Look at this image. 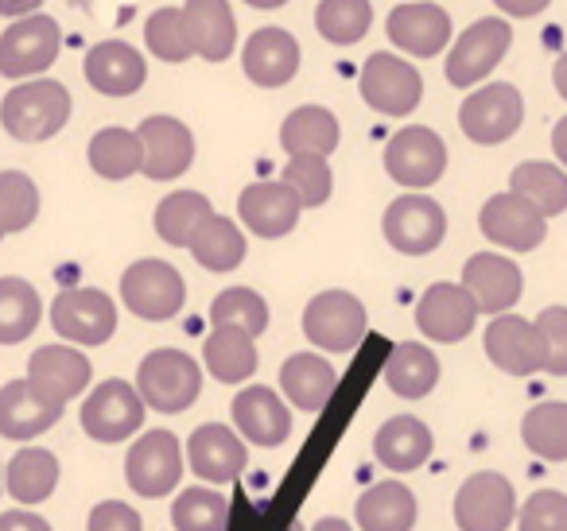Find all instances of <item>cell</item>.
Listing matches in <instances>:
<instances>
[{
  "mask_svg": "<svg viewBox=\"0 0 567 531\" xmlns=\"http://www.w3.org/2000/svg\"><path fill=\"white\" fill-rule=\"evenodd\" d=\"M229 412H234V427L241 430V438H249L252 446L272 450V446H284L288 435H292V412H288V404H284L272 388H265V384H252V388L237 392Z\"/></svg>",
  "mask_w": 567,
  "mask_h": 531,
  "instance_id": "obj_19",
  "label": "cell"
},
{
  "mask_svg": "<svg viewBox=\"0 0 567 531\" xmlns=\"http://www.w3.org/2000/svg\"><path fill=\"white\" fill-rule=\"evenodd\" d=\"M214 330H241L249 337H260L268 330V303L249 288H229L210 303Z\"/></svg>",
  "mask_w": 567,
  "mask_h": 531,
  "instance_id": "obj_43",
  "label": "cell"
},
{
  "mask_svg": "<svg viewBox=\"0 0 567 531\" xmlns=\"http://www.w3.org/2000/svg\"><path fill=\"white\" fill-rule=\"evenodd\" d=\"M544 342H548V373L567 376V306H544L536 314Z\"/></svg>",
  "mask_w": 567,
  "mask_h": 531,
  "instance_id": "obj_49",
  "label": "cell"
},
{
  "mask_svg": "<svg viewBox=\"0 0 567 531\" xmlns=\"http://www.w3.org/2000/svg\"><path fill=\"white\" fill-rule=\"evenodd\" d=\"M494 4L505 12V17L528 20V17H536V12H544V9H548L551 0H494Z\"/></svg>",
  "mask_w": 567,
  "mask_h": 531,
  "instance_id": "obj_52",
  "label": "cell"
},
{
  "mask_svg": "<svg viewBox=\"0 0 567 531\" xmlns=\"http://www.w3.org/2000/svg\"><path fill=\"white\" fill-rule=\"evenodd\" d=\"M136 392L152 412H187L203 392V368L183 350H152L136 368Z\"/></svg>",
  "mask_w": 567,
  "mask_h": 531,
  "instance_id": "obj_2",
  "label": "cell"
},
{
  "mask_svg": "<svg viewBox=\"0 0 567 531\" xmlns=\"http://www.w3.org/2000/svg\"><path fill=\"white\" fill-rule=\"evenodd\" d=\"M125 477L141 497H167L179 489L183 477V446L172 430H148L133 442L125 458Z\"/></svg>",
  "mask_w": 567,
  "mask_h": 531,
  "instance_id": "obj_10",
  "label": "cell"
},
{
  "mask_svg": "<svg viewBox=\"0 0 567 531\" xmlns=\"http://www.w3.org/2000/svg\"><path fill=\"white\" fill-rule=\"evenodd\" d=\"M187 461L203 481L229 485L241 477L245 461H249V450H245V442L237 438V430L221 427V423H203L187 442Z\"/></svg>",
  "mask_w": 567,
  "mask_h": 531,
  "instance_id": "obj_25",
  "label": "cell"
},
{
  "mask_svg": "<svg viewBox=\"0 0 567 531\" xmlns=\"http://www.w3.org/2000/svg\"><path fill=\"white\" fill-rule=\"evenodd\" d=\"M520 438L525 446L544 461H567V404L548 399L536 404L520 419Z\"/></svg>",
  "mask_w": 567,
  "mask_h": 531,
  "instance_id": "obj_40",
  "label": "cell"
},
{
  "mask_svg": "<svg viewBox=\"0 0 567 531\" xmlns=\"http://www.w3.org/2000/svg\"><path fill=\"white\" fill-rule=\"evenodd\" d=\"M482 342H486V357L509 376H533L548 368V342L540 326L520 314H497Z\"/></svg>",
  "mask_w": 567,
  "mask_h": 531,
  "instance_id": "obj_14",
  "label": "cell"
},
{
  "mask_svg": "<svg viewBox=\"0 0 567 531\" xmlns=\"http://www.w3.org/2000/svg\"><path fill=\"white\" fill-rule=\"evenodd\" d=\"M520 531H567V492L540 489L520 504L517 512Z\"/></svg>",
  "mask_w": 567,
  "mask_h": 531,
  "instance_id": "obj_48",
  "label": "cell"
},
{
  "mask_svg": "<svg viewBox=\"0 0 567 531\" xmlns=\"http://www.w3.org/2000/svg\"><path fill=\"white\" fill-rule=\"evenodd\" d=\"M63 407L66 404L43 396L32 381H9L0 388V435L12 442L43 435L63 419Z\"/></svg>",
  "mask_w": 567,
  "mask_h": 531,
  "instance_id": "obj_21",
  "label": "cell"
},
{
  "mask_svg": "<svg viewBox=\"0 0 567 531\" xmlns=\"http://www.w3.org/2000/svg\"><path fill=\"white\" fill-rule=\"evenodd\" d=\"M551 82H556L559 97H564V102H567V51L556 59V71H551Z\"/></svg>",
  "mask_w": 567,
  "mask_h": 531,
  "instance_id": "obj_55",
  "label": "cell"
},
{
  "mask_svg": "<svg viewBox=\"0 0 567 531\" xmlns=\"http://www.w3.org/2000/svg\"><path fill=\"white\" fill-rule=\"evenodd\" d=\"M175 531H226L229 528V500L214 489H187L172 504Z\"/></svg>",
  "mask_w": 567,
  "mask_h": 531,
  "instance_id": "obj_44",
  "label": "cell"
},
{
  "mask_svg": "<svg viewBox=\"0 0 567 531\" xmlns=\"http://www.w3.org/2000/svg\"><path fill=\"white\" fill-rule=\"evenodd\" d=\"M90 167H94L102 179H128V175L144 171V144L128 128H102V133L90 140Z\"/></svg>",
  "mask_w": 567,
  "mask_h": 531,
  "instance_id": "obj_38",
  "label": "cell"
},
{
  "mask_svg": "<svg viewBox=\"0 0 567 531\" xmlns=\"http://www.w3.org/2000/svg\"><path fill=\"white\" fill-rule=\"evenodd\" d=\"M59 55V24L51 17L17 20L9 32L0 35V74L4 79H28L55 63Z\"/></svg>",
  "mask_w": 567,
  "mask_h": 531,
  "instance_id": "obj_15",
  "label": "cell"
},
{
  "mask_svg": "<svg viewBox=\"0 0 567 531\" xmlns=\"http://www.w3.org/2000/svg\"><path fill=\"white\" fill-rule=\"evenodd\" d=\"M90 376H94L90 357L71 350V345H43V350H35L32 361H28V381H32L43 396L59 399V404L82 396Z\"/></svg>",
  "mask_w": 567,
  "mask_h": 531,
  "instance_id": "obj_26",
  "label": "cell"
},
{
  "mask_svg": "<svg viewBox=\"0 0 567 531\" xmlns=\"http://www.w3.org/2000/svg\"><path fill=\"white\" fill-rule=\"evenodd\" d=\"M303 202L288 183H252L237 198V214L257 237H288L300 221Z\"/></svg>",
  "mask_w": 567,
  "mask_h": 531,
  "instance_id": "obj_24",
  "label": "cell"
},
{
  "mask_svg": "<svg viewBox=\"0 0 567 531\" xmlns=\"http://www.w3.org/2000/svg\"><path fill=\"white\" fill-rule=\"evenodd\" d=\"M358 86H362L365 105L385 113V117H409L424 97L420 71H412V63H404L401 55H385V51L365 59Z\"/></svg>",
  "mask_w": 567,
  "mask_h": 531,
  "instance_id": "obj_9",
  "label": "cell"
},
{
  "mask_svg": "<svg viewBox=\"0 0 567 531\" xmlns=\"http://www.w3.org/2000/svg\"><path fill=\"white\" fill-rule=\"evenodd\" d=\"M0 531H51V523L43 520V516L17 508V512H4V516H0Z\"/></svg>",
  "mask_w": 567,
  "mask_h": 531,
  "instance_id": "obj_51",
  "label": "cell"
},
{
  "mask_svg": "<svg viewBox=\"0 0 567 531\" xmlns=\"http://www.w3.org/2000/svg\"><path fill=\"white\" fill-rule=\"evenodd\" d=\"M280 388L284 396L292 399L300 412H323L327 399L339 388V373L331 361H323L319 353H292L280 365Z\"/></svg>",
  "mask_w": 567,
  "mask_h": 531,
  "instance_id": "obj_29",
  "label": "cell"
},
{
  "mask_svg": "<svg viewBox=\"0 0 567 531\" xmlns=\"http://www.w3.org/2000/svg\"><path fill=\"white\" fill-rule=\"evenodd\" d=\"M509 190L533 202L544 218H556L567 210V171L559 164H540V159H525L513 167Z\"/></svg>",
  "mask_w": 567,
  "mask_h": 531,
  "instance_id": "obj_34",
  "label": "cell"
},
{
  "mask_svg": "<svg viewBox=\"0 0 567 531\" xmlns=\"http://www.w3.org/2000/svg\"><path fill=\"white\" fill-rule=\"evenodd\" d=\"M43 0H0V17H17V20H28L35 17Z\"/></svg>",
  "mask_w": 567,
  "mask_h": 531,
  "instance_id": "obj_53",
  "label": "cell"
},
{
  "mask_svg": "<svg viewBox=\"0 0 567 531\" xmlns=\"http://www.w3.org/2000/svg\"><path fill=\"white\" fill-rule=\"evenodd\" d=\"M144 55L121 40H105L90 48L86 82L105 97H133L144 86Z\"/></svg>",
  "mask_w": 567,
  "mask_h": 531,
  "instance_id": "obj_27",
  "label": "cell"
},
{
  "mask_svg": "<svg viewBox=\"0 0 567 531\" xmlns=\"http://www.w3.org/2000/svg\"><path fill=\"white\" fill-rule=\"evenodd\" d=\"M385 32H389V40L401 51H409L412 59H435L451 40V17L440 4H432V0L401 4V9L389 12Z\"/></svg>",
  "mask_w": 567,
  "mask_h": 531,
  "instance_id": "obj_23",
  "label": "cell"
},
{
  "mask_svg": "<svg viewBox=\"0 0 567 531\" xmlns=\"http://www.w3.org/2000/svg\"><path fill=\"white\" fill-rule=\"evenodd\" d=\"M203 361L214 381L241 384L257 373V342L241 330H214L203 342Z\"/></svg>",
  "mask_w": 567,
  "mask_h": 531,
  "instance_id": "obj_35",
  "label": "cell"
},
{
  "mask_svg": "<svg viewBox=\"0 0 567 531\" xmlns=\"http://www.w3.org/2000/svg\"><path fill=\"white\" fill-rule=\"evenodd\" d=\"M432 430L412 415H393L389 423H381V430L373 435V454L381 466H389L393 473H412L432 458Z\"/></svg>",
  "mask_w": 567,
  "mask_h": 531,
  "instance_id": "obj_30",
  "label": "cell"
},
{
  "mask_svg": "<svg viewBox=\"0 0 567 531\" xmlns=\"http://www.w3.org/2000/svg\"><path fill=\"white\" fill-rule=\"evenodd\" d=\"M509 43H513V32H509V24H505V17L474 20L455 40V48H451L447 82L458 90H471L474 82H482L489 71H497V63L505 59Z\"/></svg>",
  "mask_w": 567,
  "mask_h": 531,
  "instance_id": "obj_8",
  "label": "cell"
},
{
  "mask_svg": "<svg viewBox=\"0 0 567 531\" xmlns=\"http://www.w3.org/2000/svg\"><path fill=\"white\" fill-rule=\"evenodd\" d=\"M245 4H249V9L268 12V9H284V4H288V0H245Z\"/></svg>",
  "mask_w": 567,
  "mask_h": 531,
  "instance_id": "obj_56",
  "label": "cell"
},
{
  "mask_svg": "<svg viewBox=\"0 0 567 531\" xmlns=\"http://www.w3.org/2000/svg\"><path fill=\"white\" fill-rule=\"evenodd\" d=\"M385 171L389 179L409 190H424L440 183L443 171H447V148H443L440 133L424 125L393 133V140L385 144Z\"/></svg>",
  "mask_w": 567,
  "mask_h": 531,
  "instance_id": "obj_7",
  "label": "cell"
},
{
  "mask_svg": "<svg viewBox=\"0 0 567 531\" xmlns=\"http://www.w3.org/2000/svg\"><path fill=\"white\" fill-rule=\"evenodd\" d=\"M144 427V399L133 384L105 381L82 404V430L94 442H125Z\"/></svg>",
  "mask_w": 567,
  "mask_h": 531,
  "instance_id": "obj_12",
  "label": "cell"
},
{
  "mask_svg": "<svg viewBox=\"0 0 567 531\" xmlns=\"http://www.w3.org/2000/svg\"><path fill=\"white\" fill-rule=\"evenodd\" d=\"M478 226L486 233V241L502 244L509 252H533L544 241L548 226H544V214L533 202H525L520 195H494L478 214Z\"/></svg>",
  "mask_w": 567,
  "mask_h": 531,
  "instance_id": "obj_17",
  "label": "cell"
},
{
  "mask_svg": "<svg viewBox=\"0 0 567 531\" xmlns=\"http://www.w3.org/2000/svg\"><path fill=\"white\" fill-rule=\"evenodd\" d=\"M0 237H4V226H0Z\"/></svg>",
  "mask_w": 567,
  "mask_h": 531,
  "instance_id": "obj_58",
  "label": "cell"
},
{
  "mask_svg": "<svg viewBox=\"0 0 567 531\" xmlns=\"http://www.w3.org/2000/svg\"><path fill=\"white\" fill-rule=\"evenodd\" d=\"M241 66L249 74V82H257L265 90H280L300 71V43H296L292 32H284V28H260L245 43Z\"/></svg>",
  "mask_w": 567,
  "mask_h": 531,
  "instance_id": "obj_22",
  "label": "cell"
},
{
  "mask_svg": "<svg viewBox=\"0 0 567 531\" xmlns=\"http://www.w3.org/2000/svg\"><path fill=\"white\" fill-rule=\"evenodd\" d=\"M447 214L435 198L404 195L385 210V241L404 257H427L443 244Z\"/></svg>",
  "mask_w": 567,
  "mask_h": 531,
  "instance_id": "obj_13",
  "label": "cell"
},
{
  "mask_svg": "<svg viewBox=\"0 0 567 531\" xmlns=\"http://www.w3.org/2000/svg\"><path fill=\"white\" fill-rule=\"evenodd\" d=\"M43 303L35 288L20 275H4L0 280V345H17L40 326Z\"/></svg>",
  "mask_w": 567,
  "mask_h": 531,
  "instance_id": "obj_39",
  "label": "cell"
},
{
  "mask_svg": "<svg viewBox=\"0 0 567 531\" xmlns=\"http://www.w3.org/2000/svg\"><path fill=\"white\" fill-rule=\"evenodd\" d=\"M187 17V32L195 43V55H203L206 63H221L234 55L237 48V20L229 0H187L183 4Z\"/></svg>",
  "mask_w": 567,
  "mask_h": 531,
  "instance_id": "obj_28",
  "label": "cell"
},
{
  "mask_svg": "<svg viewBox=\"0 0 567 531\" xmlns=\"http://www.w3.org/2000/svg\"><path fill=\"white\" fill-rule=\"evenodd\" d=\"M121 299L136 319L167 322L179 314L183 299H187V283L167 260H136L121 275Z\"/></svg>",
  "mask_w": 567,
  "mask_h": 531,
  "instance_id": "obj_4",
  "label": "cell"
},
{
  "mask_svg": "<svg viewBox=\"0 0 567 531\" xmlns=\"http://www.w3.org/2000/svg\"><path fill=\"white\" fill-rule=\"evenodd\" d=\"M214 218L210 198L198 195V190H175L164 202L156 206V233L164 237L175 249H190L195 233Z\"/></svg>",
  "mask_w": 567,
  "mask_h": 531,
  "instance_id": "obj_36",
  "label": "cell"
},
{
  "mask_svg": "<svg viewBox=\"0 0 567 531\" xmlns=\"http://www.w3.org/2000/svg\"><path fill=\"white\" fill-rule=\"evenodd\" d=\"M51 326L74 345H105L117 330V306L97 288H66L51 303Z\"/></svg>",
  "mask_w": 567,
  "mask_h": 531,
  "instance_id": "obj_5",
  "label": "cell"
},
{
  "mask_svg": "<svg viewBox=\"0 0 567 531\" xmlns=\"http://www.w3.org/2000/svg\"><path fill=\"white\" fill-rule=\"evenodd\" d=\"M66 117H71V94L55 79L24 82V86H17L0 102V125H4V133L24 144L51 140L66 125Z\"/></svg>",
  "mask_w": 567,
  "mask_h": 531,
  "instance_id": "obj_1",
  "label": "cell"
},
{
  "mask_svg": "<svg viewBox=\"0 0 567 531\" xmlns=\"http://www.w3.org/2000/svg\"><path fill=\"white\" fill-rule=\"evenodd\" d=\"M4 485H9V492L20 504H40L59 485V458L51 450H40V446H28L9 461Z\"/></svg>",
  "mask_w": 567,
  "mask_h": 531,
  "instance_id": "obj_37",
  "label": "cell"
},
{
  "mask_svg": "<svg viewBox=\"0 0 567 531\" xmlns=\"http://www.w3.org/2000/svg\"><path fill=\"white\" fill-rule=\"evenodd\" d=\"M280 144L292 159H327L339 148V121L323 105H303V110L288 113V121L280 125Z\"/></svg>",
  "mask_w": 567,
  "mask_h": 531,
  "instance_id": "obj_31",
  "label": "cell"
},
{
  "mask_svg": "<svg viewBox=\"0 0 567 531\" xmlns=\"http://www.w3.org/2000/svg\"><path fill=\"white\" fill-rule=\"evenodd\" d=\"M40 214V190L24 171H0V226L4 233H24Z\"/></svg>",
  "mask_w": 567,
  "mask_h": 531,
  "instance_id": "obj_46",
  "label": "cell"
},
{
  "mask_svg": "<svg viewBox=\"0 0 567 531\" xmlns=\"http://www.w3.org/2000/svg\"><path fill=\"white\" fill-rule=\"evenodd\" d=\"M323 531H354L347 520H339V516H331V520H323Z\"/></svg>",
  "mask_w": 567,
  "mask_h": 531,
  "instance_id": "obj_57",
  "label": "cell"
},
{
  "mask_svg": "<svg viewBox=\"0 0 567 531\" xmlns=\"http://www.w3.org/2000/svg\"><path fill=\"white\" fill-rule=\"evenodd\" d=\"M90 531H144L141 516H136L133 504L125 500H102V504L90 512Z\"/></svg>",
  "mask_w": 567,
  "mask_h": 531,
  "instance_id": "obj_50",
  "label": "cell"
},
{
  "mask_svg": "<svg viewBox=\"0 0 567 531\" xmlns=\"http://www.w3.org/2000/svg\"><path fill=\"white\" fill-rule=\"evenodd\" d=\"M190 252H195V260L206 268V272H234V268L245 260V237L234 221L214 214V218L195 233Z\"/></svg>",
  "mask_w": 567,
  "mask_h": 531,
  "instance_id": "obj_41",
  "label": "cell"
},
{
  "mask_svg": "<svg viewBox=\"0 0 567 531\" xmlns=\"http://www.w3.org/2000/svg\"><path fill=\"white\" fill-rule=\"evenodd\" d=\"M463 288L474 295L482 314H509V306H517L520 299V268L509 257H497V252H474L463 264Z\"/></svg>",
  "mask_w": 567,
  "mask_h": 531,
  "instance_id": "obj_20",
  "label": "cell"
},
{
  "mask_svg": "<svg viewBox=\"0 0 567 531\" xmlns=\"http://www.w3.org/2000/svg\"><path fill=\"white\" fill-rule=\"evenodd\" d=\"M551 152H556V159L567 167V117L556 121V128H551Z\"/></svg>",
  "mask_w": 567,
  "mask_h": 531,
  "instance_id": "obj_54",
  "label": "cell"
},
{
  "mask_svg": "<svg viewBox=\"0 0 567 531\" xmlns=\"http://www.w3.org/2000/svg\"><path fill=\"white\" fill-rule=\"evenodd\" d=\"M144 144V175L152 183H172L195 164V136L175 117H144L136 128Z\"/></svg>",
  "mask_w": 567,
  "mask_h": 531,
  "instance_id": "obj_18",
  "label": "cell"
},
{
  "mask_svg": "<svg viewBox=\"0 0 567 531\" xmlns=\"http://www.w3.org/2000/svg\"><path fill=\"white\" fill-rule=\"evenodd\" d=\"M478 314V303L463 283H432L416 303V326L432 342L455 345L471 334Z\"/></svg>",
  "mask_w": 567,
  "mask_h": 531,
  "instance_id": "obj_16",
  "label": "cell"
},
{
  "mask_svg": "<svg viewBox=\"0 0 567 531\" xmlns=\"http://www.w3.org/2000/svg\"><path fill=\"white\" fill-rule=\"evenodd\" d=\"M144 40H148V51L164 63H187L195 55V43H190L187 32V17L183 9H156L144 24Z\"/></svg>",
  "mask_w": 567,
  "mask_h": 531,
  "instance_id": "obj_45",
  "label": "cell"
},
{
  "mask_svg": "<svg viewBox=\"0 0 567 531\" xmlns=\"http://www.w3.org/2000/svg\"><path fill=\"white\" fill-rule=\"evenodd\" d=\"M385 384L401 399H424L440 384V357L424 342H396L385 361Z\"/></svg>",
  "mask_w": 567,
  "mask_h": 531,
  "instance_id": "obj_32",
  "label": "cell"
},
{
  "mask_svg": "<svg viewBox=\"0 0 567 531\" xmlns=\"http://www.w3.org/2000/svg\"><path fill=\"white\" fill-rule=\"evenodd\" d=\"M373 24V9L370 0H319L316 9V28L327 43H339V48H350V43L365 40Z\"/></svg>",
  "mask_w": 567,
  "mask_h": 531,
  "instance_id": "obj_42",
  "label": "cell"
},
{
  "mask_svg": "<svg viewBox=\"0 0 567 531\" xmlns=\"http://www.w3.org/2000/svg\"><path fill=\"white\" fill-rule=\"evenodd\" d=\"M365 306L358 295L350 291H323L308 303L303 311V334H308L311 345L327 353H350L358 350V342L365 337Z\"/></svg>",
  "mask_w": 567,
  "mask_h": 531,
  "instance_id": "obj_3",
  "label": "cell"
},
{
  "mask_svg": "<svg viewBox=\"0 0 567 531\" xmlns=\"http://www.w3.org/2000/svg\"><path fill=\"white\" fill-rule=\"evenodd\" d=\"M525 121V102L509 82H489L474 90L458 110V128L474 144H505Z\"/></svg>",
  "mask_w": 567,
  "mask_h": 531,
  "instance_id": "obj_6",
  "label": "cell"
},
{
  "mask_svg": "<svg viewBox=\"0 0 567 531\" xmlns=\"http://www.w3.org/2000/svg\"><path fill=\"white\" fill-rule=\"evenodd\" d=\"M517 520V492L494 469H482L463 481L455 497L458 531H505Z\"/></svg>",
  "mask_w": 567,
  "mask_h": 531,
  "instance_id": "obj_11",
  "label": "cell"
},
{
  "mask_svg": "<svg viewBox=\"0 0 567 531\" xmlns=\"http://www.w3.org/2000/svg\"><path fill=\"white\" fill-rule=\"evenodd\" d=\"M416 497L401 481H381L358 497V528L362 531H412Z\"/></svg>",
  "mask_w": 567,
  "mask_h": 531,
  "instance_id": "obj_33",
  "label": "cell"
},
{
  "mask_svg": "<svg viewBox=\"0 0 567 531\" xmlns=\"http://www.w3.org/2000/svg\"><path fill=\"white\" fill-rule=\"evenodd\" d=\"M288 187L296 190V198L303 202V210H316L331 198V187H334V175L327 167V159H292V164H284V179Z\"/></svg>",
  "mask_w": 567,
  "mask_h": 531,
  "instance_id": "obj_47",
  "label": "cell"
}]
</instances>
